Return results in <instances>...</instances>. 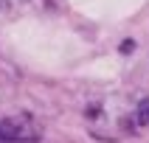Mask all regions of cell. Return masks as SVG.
<instances>
[{"mask_svg":"<svg viewBox=\"0 0 149 143\" xmlns=\"http://www.w3.org/2000/svg\"><path fill=\"white\" fill-rule=\"evenodd\" d=\"M118 50H121V53H132V50H135V39H124Z\"/></svg>","mask_w":149,"mask_h":143,"instance_id":"3957f363","label":"cell"},{"mask_svg":"<svg viewBox=\"0 0 149 143\" xmlns=\"http://www.w3.org/2000/svg\"><path fill=\"white\" fill-rule=\"evenodd\" d=\"M135 121L141 126H146L149 124V98H141L138 101V109H135Z\"/></svg>","mask_w":149,"mask_h":143,"instance_id":"7a4b0ae2","label":"cell"},{"mask_svg":"<svg viewBox=\"0 0 149 143\" xmlns=\"http://www.w3.org/2000/svg\"><path fill=\"white\" fill-rule=\"evenodd\" d=\"M40 137L42 129L28 112L0 118V143H37Z\"/></svg>","mask_w":149,"mask_h":143,"instance_id":"6da1fadb","label":"cell"}]
</instances>
